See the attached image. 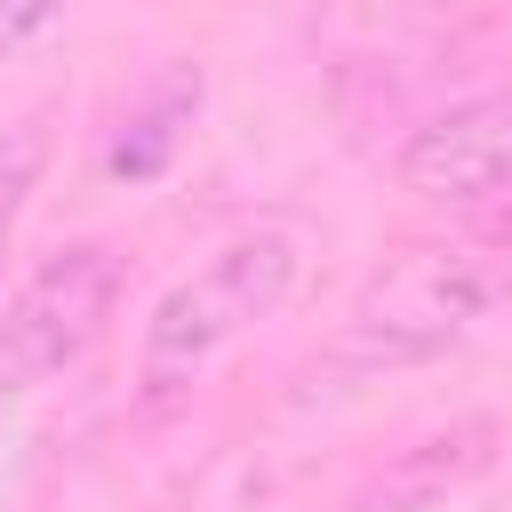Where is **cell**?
<instances>
[{
    "label": "cell",
    "instance_id": "cell-1",
    "mask_svg": "<svg viewBox=\"0 0 512 512\" xmlns=\"http://www.w3.org/2000/svg\"><path fill=\"white\" fill-rule=\"evenodd\" d=\"M296 288V240L288 232H240L224 240L200 272H184L152 320H144V352H136V400L144 416L176 408L208 368L216 352H232L248 328H264Z\"/></svg>",
    "mask_w": 512,
    "mask_h": 512
},
{
    "label": "cell",
    "instance_id": "cell-4",
    "mask_svg": "<svg viewBox=\"0 0 512 512\" xmlns=\"http://www.w3.org/2000/svg\"><path fill=\"white\" fill-rule=\"evenodd\" d=\"M400 184L440 208L512 200V96H472V104L424 120L400 152Z\"/></svg>",
    "mask_w": 512,
    "mask_h": 512
},
{
    "label": "cell",
    "instance_id": "cell-7",
    "mask_svg": "<svg viewBox=\"0 0 512 512\" xmlns=\"http://www.w3.org/2000/svg\"><path fill=\"white\" fill-rule=\"evenodd\" d=\"M64 8H72V0H0V64H8V56H24V48H32Z\"/></svg>",
    "mask_w": 512,
    "mask_h": 512
},
{
    "label": "cell",
    "instance_id": "cell-5",
    "mask_svg": "<svg viewBox=\"0 0 512 512\" xmlns=\"http://www.w3.org/2000/svg\"><path fill=\"white\" fill-rule=\"evenodd\" d=\"M192 112H200V72H192V64L160 72V80H152V96H144V104L120 120V136H112L104 168H112L120 184H144V176H160V168L176 160L184 128H192Z\"/></svg>",
    "mask_w": 512,
    "mask_h": 512
},
{
    "label": "cell",
    "instance_id": "cell-2",
    "mask_svg": "<svg viewBox=\"0 0 512 512\" xmlns=\"http://www.w3.org/2000/svg\"><path fill=\"white\" fill-rule=\"evenodd\" d=\"M504 296V272L472 248H400L376 264L344 312V360L352 368H408L448 344H464Z\"/></svg>",
    "mask_w": 512,
    "mask_h": 512
},
{
    "label": "cell",
    "instance_id": "cell-3",
    "mask_svg": "<svg viewBox=\"0 0 512 512\" xmlns=\"http://www.w3.org/2000/svg\"><path fill=\"white\" fill-rule=\"evenodd\" d=\"M112 296H120V256L104 240H72L56 248L0 312V408L40 392L56 368H72L104 320H112Z\"/></svg>",
    "mask_w": 512,
    "mask_h": 512
},
{
    "label": "cell",
    "instance_id": "cell-6",
    "mask_svg": "<svg viewBox=\"0 0 512 512\" xmlns=\"http://www.w3.org/2000/svg\"><path fill=\"white\" fill-rule=\"evenodd\" d=\"M32 184H40V128H16V136L0 144V264H8V248H16V224H24Z\"/></svg>",
    "mask_w": 512,
    "mask_h": 512
}]
</instances>
